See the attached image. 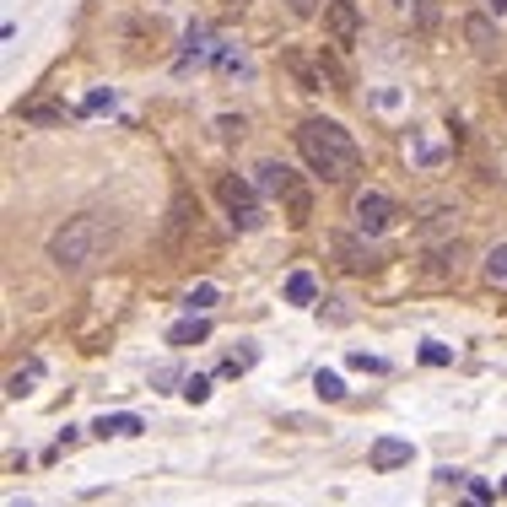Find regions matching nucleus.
<instances>
[{
	"mask_svg": "<svg viewBox=\"0 0 507 507\" xmlns=\"http://www.w3.org/2000/svg\"><path fill=\"white\" fill-rule=\"evenodd\" d=\"M297 151H303V162H308L313 173H324V178H335V184H346V178L362 173V146H357L351 130H340L335 119H303V124H297Z\"/></svg>",
	"mask_w": 507,
	"mask_h": 507,
	"instance_id": "1",
	"label": "nucleus"
},
{
	"mask_svg": "<svg viewBox=\"0 0 507 507\" xmlns=\"http://www.w3.org/2000/svg\"><path fill=\"white\" fill-rule=\"evenodd\" d=\"M119 227L108 216H70L54 238H49V259L59 270H86L92 259H103V249H113Z\"/></svg>",
	"mask_w": 507,
	"mask_h": 507,
	"instance_id": "2",
	"label": "nucleus"
},
{
	"mask_svg": "<svg viewBox=\"0 0 507 507\" xmlns=\"http://www.w3.org/2000/svg\"><path fill=\"white\" fill-rule=\"evenodd\" d=\"M216 200L227 205V216H232V227H243V232H254V227H265V205H259V195H254V184H243L238 173H222V178H216Z\"/></svg>",
	"mask_w": 507,
	"mask_h": 507,
	"instance_id": "3",
	"label": "nucleus"
},
{
	"mask_svg": "<svg viewBox=\"0 0 507 507\" xmlns=\"http://www.w3.org/2000/svg\"><path fill=\"white\" fill-rule=\"evenodd\" d=\"M351 216H357V232L378 238V232H389V227L400 222V205H394L389 195H378V189H362L357 205H351Z\"/></svg>",
	"mask_w": 507,
	"mask_h": 507,
	"instance_id": "4",
	"label": "nucleus"
},
{
	"mask_svg": "<svg viewBox=\"0 0 507 507\" xmlns=\"http://www.w3.org/2000/svg\"><path fill=\"white\" fill-rule=\"evenodd\" d=\"M330 249H335V259H340L351 276H367V270H378V265H384V254H378V243H373L367 232H335V238H330Z\"/></svg>",
	"mask_w": 507,
	"mask_h": 507,
	"instance_id": "5",
	"label": "nucleus"
},
{
	"mask_svg": "<svg viewBox=\"0 0 507 507\" xmlns=\"http://www.w3.org/2000/svg\"><path fill=\"white\" fill-rule=\"evenodd\" d=\"M324 27H330V38L346 49V43H357V32H362V11H357L351 0H330V5H324Z\"/></svg>",
	"mask_w": 507,
	"mask_h": 507,
	"instance_id": "6",
	"label": "nucleus"
},
{
	"mask_svg": "<svg viewBox=\"0 0 507 507\" xmlns=\"http://www.w3.org/2000/svg\"><path fill=\"white\" fill-rule=\"evenodd\" d=\"M465 38H470V49H475V59H486V65H497V54H502V38H497V27L475 11V16H465Z\"/></svg>",
	"mask_w": 507,
	"mask_h": 507,
	"instance_id": "7",
	"label": "nucleus"
},
{
	"mask_svg": "<svg viewBox=\"0 0 507 507\" xmlns=\"http://www.w3.org/2000/svg\"><path fill=\"white\" fill-rule=\"evenodd\" d=\"M292 178H297V173H292L286 162H259V167H254V189L270 195V200H281V195L292 189Z\"/></svg>",
	"mask_w": 507,
	"mask_h": 507,
	"instance_id": "8",
	"label": "nucleus"
},
{
	"mask_svg": "<svg viewBox=\"0 0 507 507\" xmlns=\"http://www.w3.org/2000/svg\"><path fill=\"white\" fill-rule=\"evenodd\" d=\"M281 65L297 76V92H324V70H313V65H308L297 49H286V54H281Z\"/></svg>",
	"mask_w": 507,
	"mask_h": 507,
	"instance_id": "9",
	"label": "nucleus"
},
{
	"mask_svg": "<svg viewBox=\"0 0 507 507\" xmlns=\"http://www.w3.org/2000/svg\"><path fill=\"white\" fill-rule=\"evenodd\" d=\"M281 205H286V222H292V227H303V222L313 216V195H308V184H303V178H292V189L281 195Z\"/></svg>",
	"mask_w": 507,
	"mask_h": 507,
	"instance_id": "10",
	"label": "nucleus"
},
{
	"mask_svg": "<svg viewBox=\"0 0 507 507\" xmlns=\"http://www.w3.org/2000/svg\"><path fill=\"white\" fill-rule=\"evenodd\" d=\"M400 465H411V443H400V438L373 443V470H400Z\"/></svg>",
	"mask_w": 507,
	"mask_h": 507,
	"instance_id": "11",
	"label": "nucleus"
},
{
	"mask_svg": "<svg viewBox=\"0 0 507 507\" xmlns=\"http://www.w3.org/2000/svg\"><path fill=\"white\" fill-rule=\"evenodd\" d=\"M205 335H211V324H205V319H184V324H173V330H167V346H200Z\"/></svg>",
	"mask_w": 507,
	"mask_h": 507,
	"instance_id": "12",
	"label": "nucleus"
},
{
	"mask_svg": "<svg viewBox=\"0 0 507 507\" xmlns=\"http://www.w3.org/2000/svg\"><path fill=\"white\" fill-rule=\"evenodd\" d=\"M313 297H319V281H313L308 270H297V276L286 281V303H297V308H308Z\"/></svg>",
	"mask_w": 507,
	"mask_h": 507,
	"instance_id": "13",
	"label": "nucleus"
},
{
	"mask_svg": "<svg viewBox=\"0 0 507 507\" xmlns=\"http://www.w3.org/2000/svg\"><path fill=\"white\" fill-rule=\"evenodd\" d=\"M92 432H97V438H135V432H140V416H103Z\"/></svg>",
	"mask_w": 507,
	"mask_h": 507,
	"instance_id": "14",
	"label": "nucleus"
},
{
	"mask_svg": "<svg viewBox=\"0 0 507 507\" xmlns=\"http://www.w3.org/2000/svg\"><path fill=\"white\" fill-rule=\"evenodd\" d=\"M486 281H497V286L507 281V243H497V249L486 254Z\"/></svg>",
	"mask_w": 507,
	"mask_h": 507,
	"instance_id": "15",
	"label": "nucleus"
},
{
	"mask_svg": "<svg viewBox=\"0 0 507 507\" xmlns=\"http://www.w3.org/2000/svg\"><path fill=\"white\" fill-rule=\"evenodd\" d=\"M421 362H427V367H448V362H454V351H448V346H438V340H427V346H421Z\"/></svg>",
	"mask_w": 507,
	"mask_h": 507,
	"instance_id": "16",
	"label": "nucleus"
},
{
	"mask_svg": "<svg viewBox=\"0 0 507 507\" xmlns=\"http://www.w3.org/2000/svg\"><path fill=\"white\" fill-rule=\"evenodd\" d=\"M465 507H492V486L486 481H470L465 486Z\"/></svg>",
	"mask_w": 507,
	"mask_h": 507,
	"instance_id": "17",
	"label": "nucleus"
},
{
	"mask_svg": "<svg viewBox=\"0 0 507 507\" xmlns=\"http://www.w3.org/2000/svg\"><path fill=\"white\" fill-rule=\"evenodd\" d=\"M184 303H189V313H205V308L216 303V286H195V292H189Z\"/></svg>",
	"mask_w": 507,
	"mask_h": 507,
	"instance_id": "18",
	"label": "nucleus"
},
{
	"mask_svg": "<svg viewBox=\"0 0 507 507\" xmlns=\"http://www.w3.org/2000/svg\"><path fill=\"white\" fill-rule=\"evenodd\" d=\"M319 394H324V400H346V384H340L335 373H319Z\"/></svg>",
	"mask_w": 507,
	"mask_h": 507,
	"instance_id": "19",
	"label": "nucleus"
},
{
	"mask_svg": "<svg viewBox=\"0 0 507 507\" xmlns=\"http://www.w3.org/2000/svg\"><path fill=\"white\" fill-rule=\"evenodd\" d=\"M103 108H113V92H92V97L81 103V113H103Z\"/></svg>",
	"mask_w": 507,
	"mask_h": 507,
	"instance_id": "20",
	"label": "nucleus"
},
{
	"mask_svg": "<svg viewBox=\"0 0 507 507\" xmlns=\"http://www.w3.org/2000/svg\"><path fill=\"white\" fill-rule=\"evenodd\" d=\"M416 16H421V32L438 27V5H432V0H416Z\"/></svg>",
	"mask_w": 507,
	"mask_h": 507,
	"instance_id": "21",
	"label": "nucleus"
},
{
	"mask_svg": "<svg viewBox=\"0 0 507 507\" xmlns=\"http://www.w3.org/2000/svg\"><path fill=\"white\" fill-rule=\"evenodd\" d=\"M351 367H362V373H384V362L367 357V351H351Z\"/></svg>",
	"mask_w": 507,
	"mask_h": 507,
	"instance_id": "22",
	"label": "nucleus"
},
{
	"mask_svg": "<svg viewBox=\"0 0 507 507\" xmlns=\"http://www.w3.org/2000/svg\"><path fill=\"white\" fill-rule=\"evenodd\" d=\"M184 394H189V400H195V405H200V400H205V394H211V378H189V384H184Z\"/></svg>",
	"mask_w": 507,
	"mask_h": 507,
	"instance_id": "23",
	"label": "nucleus"
},
{
	"mask_svg": "<svg viewBox=\"0 0 507 507\" xmlns=\"http://www.w3.org/2000/svg\"><path fill=\"white\" fill-rule=\"evenodd\" d=\"M286 5H292V16H313L319 11V0H286Z\"/></svg>",
	"mask_w": 507,
	"mask_h": 507,
	"instance_id": "24",
	"label": "nucleus"
},
{
	"mask_svg": "<svg viewBox=\"0 0 507 507\" xmlns=\"http://www.w3.org/2000/svg\"><path fill=\"white\" fill-rule=\"evenodd\" d=\"M492 11H497V16H502V11H507V0H492Z\"/></svg>",
	"mask_w": 507,
	"mask_h": 507,
	"instance_id": "25",
	"label": "nucleus"
},
{
	"mask_svg": "<svg viewBox=\"0 0 507 507\" xmlns=\"http://www.w3.org/2000/svg\"><path fill=\"white\" fill-rule=\"evenodd\" d=\"M227 5H249V0H227Z\"/></svg>",
	"mask_w": 507,
	"mask_h": 507,
	"instance_id": "26",
	"label": "nucleus"
},
{
	"mask_svg": "<svg viewBox=\"0 0 507 507\" xmlns=\"http://www.w3.org/2000/svg\"><path fill=\"white\" fill-rule=\"evenodd\" d=\"M502 492H507V486H502Z\"/></svg>",
	"mask_w": 507,
	"mask_h": 507,
	"instance_id": "27",
	"label": "nucleus"
}]
</instances>
